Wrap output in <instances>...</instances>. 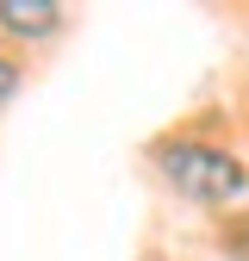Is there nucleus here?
Instances as JSON below:
<instances>
[{"instance_id": "nucleus-3", "label": "nucleus", "mask_w": 249, "mask_h": 261, "mask_svg": "<svg viewBox=\"0 0 249 261\" xmlns=\"http://www.w3.org/2000/svg\"><path fill=\"white\" fill-rule=\"evenodd\" d=\"M19 87H25V62H19L7 44H0V106H13V100H19Z\"/></svg>"}, {"instance_id": "nucleus-2", "label": "nucleus", "mask_w": 249, "mask_h": 261, "mask_svg": "<svg viewBox=\"0 0 249 261\" xmlns=\"http://www.w3.org/2000/svg\"><path fill=\"white\" fill-rule=\"evenodd\" d=\"M69 31L62 0H0V38L7 44H50Z\"/></svg>"}, {"instance_id": "nucleus-1", "label": "nucleus", "mask_w": 249, "mask_h": 261, "mask_svg": "<svg viewBox=\"0 0 249 261\" xmlns=\"http://www.w3.org/2000/svg\"><path fill=\"white\" fill-rule=\"evenodd\" d=\"M150 168L162 174V187L175 199L200 205V212H231L249 199V162L231 143L193 137V130H175V137L150 143Z\"/></svg>"}]
</instances>
